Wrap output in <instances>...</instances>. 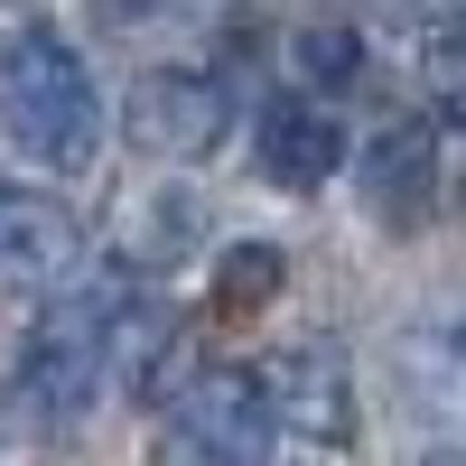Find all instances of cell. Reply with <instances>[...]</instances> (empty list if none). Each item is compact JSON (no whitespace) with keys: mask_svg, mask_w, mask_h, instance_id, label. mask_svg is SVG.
Masks as SVG:
<instances>
[{"mask_svg":"<svg viewBox=\"0 0 466 466\" xmlns=\"http://www.w3.org/2000/svg\"><path fill=\"white\" fill-rule=\"evenodd\" d=\"M261 382V410H270V430H299V439H318V448H345L355 439V364H345V345L336 336H308L289 345Z\"/></svg>","mask_w":466,"mask_h":466,"instance_id":"cell-5","label":"cell"},{"mask_svg":"<svg viewBox=\"0 0 466 466\" xmlns=\"http://www.w3.org/2000/svg\"><path fill=\"white\" fill-rule=\"evenodd\" d=\"M270 289H280V252H270V243L224 252V308H261Z\"/></svg>","mask_w":466,"mask_h":466,"instance_id":"cell-10","label":"cell"},{"mask_svg":"<svg viewBox=\"0 0 466 466\" xmlns=\"http://www.w3.org/2000/svg\"><path fill=\"white\" fill-rule=\"evenodd\" d=\"M122 131L149 149V159H215L224 131H233V103L206 66H149L131 103H122Z\"/></svg>","mask_w":466,"mask_h":466,"instance_id":"cell-4","label":"cell"},{"mask_svg":"<svg viewBox=\"0 0 466 466\" xmlns=\"http://www.w3.org/2000/svg\"><path fill=\"white\" fill-rule=\"evenodd\" d=\"M0 140L47 177H85L103 149V94L75 37L47 19L0 28Z\"/></svg>","mask_w":466,"mask_h":466,"instance_id":"cell-1","label":"cell"},{"mask_svg":"<svg viewBox=\"0 0 466 466\" xmlns=\"http://www.w3.org/2000/svg\"><path fill=\"white\" fill-rule=\"evenodd\" d=\"M140 336H149V318H140V299L122 280L56 289L47 318H37L28 345H19V392H28V410L37 420H85L112 392V373L140 355Z\"/></svg>","mask_w":466,"mask_h":466,"instance_id":"cell-2","label":"cell"},{"mask_svg":"<svg viewBox=\"0 0 466 466\" xmlns=\"http://www.w3.org/2000/svg\"><path fill=\"white\" fill-rule=\"evenodd\" d=\"M112 19H149V10H177V0H103Z\"/></svg>","mask_w":466,"mask_h":466,"instance_id":"cell-11","label":"cell"},{"mask_svg":"<svg viewBox=\"0 0 466 466\" xmlns=\"http://www.w3.org/2000/svg\"><path fill=\"white\" fill-rule=\"evenodd\" d=\"M299 66H308V85H318V75H327V85H355V75H364V37L355 28H308Z\"/></svg>","mask_w":466,"mask_h":466,"instance_id":"cell-9","label":"cell"},{"mask_svg":"<svg viewBox=\"0 0 466 466\" xmlns=\"http://www.w3.org/2000/svg\"><path fill=\"white\" fill-rule=\"evenodd\" d=\"M364 197H373V215L392 224V233H410V224H430V206H439V122H392L373 149H364Z\"/></svg>","mask_w":466,"mask_h":466,"instance_id":"cell-8","label":"cell"},{"mask_svg":"<svg viewBox=\"0 0 466 466\" xmlns=\"http://www.w3.org/2000/svg\"><path fill=\"white\" fill-rule=\"evenodd\" d=\"M252 159L280 177V187H327L345 168V122L318 103V94H280V103H261V131H252Z\"/></svg>","mask_w":466,"mask_h":466,"instance_id":"cell-7","label":"cell"},{"mask_svg":"<svg viewBox=\"0 0 466 466\" xmlns=\"http://www.w3.org/2000/svg\"><path fill=\"white\" fill-rule=\"evenodd\" d=\"M270 410H261V382L243 364H187L159 401V439L149 457L159 466H270Z\"/></svg>","mask_w":466,"mask_h":466,"instance_id":"cell-3","label":"cell"},{"mask_svg":"<svg viewBox=\"0 0 466 466\" xmlns=\"http://www.w3.org/2000/svg\"><path fill=\"white\" fill-rule=\"evenodd\" d=\"M85 270V224L56 197L0 187V289H66Z\"/></svg>","mask_w":466,"mask_h":466,"instance_id":"cell-6","label":"cell"}]
</instances>
